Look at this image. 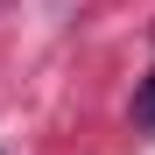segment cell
Returning <instances> with one entry per match:
<instances>
[{
  "instance_id": "6da1fadb",
  "label": "cell",
  "mask_w": 155,
  "mask_h": 155,
  "mask_svg": "<svg viewBox=\"0 0 155 155\" xmlns=\"http://www.w3.org/2000/svg\"><path fill=\"white\" fill-rule=\"evenodd\" d=\"M134 113H141V120H155V78L141 85V99H134Z\"/></svg>"
}]
</instances>
